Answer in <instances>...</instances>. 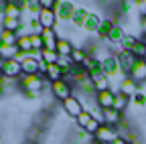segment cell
I'll return each mask as SVG.
<instances>
[{
  "instance_id": "1",
  "label": "cell",
  "mask_w": 146,
  "mask_h": 144,
  "mask_svg": "<svg viewBox=\"0 0 146 144\" xmlns=\"http://www.w3.org/2000/svg\"><path fill=\"white\" fill-rule=\"evenodd\" d=\"M21 85L27 89V94L29 96H36L39 92H43V87H45V77L41 75V73H36V75H23L21 79Z\"/></svg>"
},
{
  "instance_id": "2",
  "label": "cell",
  "mask_w": 146,
  "mask_h": 144,
  "mask_svg": "<svg viewBox=\"0 0 146 144\" xmlns=\"http://www.w3.org/2000/svg\"><path fill=\"white\" fill-rule=\"evenodd\" d=\"M96 140H100L102 144H112L114 140H118L120 138V130H118V126H108V124H102L100 128H98V132H96V136H94Z\"/></svg>"
},
{
  "instance_id": "3",
  "label": "cell",
  "mask_w": 146,
  "mask_h": 144,
  "mask_svg": "<svg viewBox=\"0 0 146 144\" xmlns=\"http://www.w3.org/2000/svg\"><path fill=\"white\" fill-rule=\"evenodd\" d=\"M51 92H53V96H55V98H57V100L63 104L65 100H69V98L73 96V85H71V83H67L65 79H59V81L51 83Z\"/></svg>"
},
{
  "instance_id": "4",
  "label": "cell",
  "mask_w": 146,
  "mask_h": 144,
  "mask_svg": "<svg viewBox=\"0 0 146 144\" xmlns=\"http://www.w3.org/2000/svg\"><path fill=\"white\" fill-rule=\"evenodd\" d=\"M116 59H118L120 71H122V73H126V75H130V71L134 69V65H136V61H138V57L134 55V53H130V51H120L118 55H116Z\"/></svg>"
},
{
  "instance_id": "5",
  "label": "cell",
  "mask_w": 146,
  "mask_h": 144,
  "mask_svg": "<svg viewBox=\"0 0 146 144\" xmlns=\"http://www.w3.org/2000/svg\"><path fill=\"white\" fill-rule=\"evenodd\" d=\"M73 12H75V4H73V2H63V0H57V2H55V14H57V21L71 23Z\"/></svg>"
},
{
  "instance_id": "6",
  "label": "cell",
  "mask_w": 146,
  "mask_h": 144,
  "mask_svg": "<svg viewBox=\"0 0 146 144\" xmlns=\"http://www.w3.org/2000/svg\"><path fill=\"white\" fill-rule=\"evenodd\" d=\"M63 110H65V114L67 116H71V118H79V114L85 110V106H83V102L77 98V96H71L69 100H65L63 102Z\"/></svg>"
},
{
  "instance_id": "7",
  "label": "cell",
  "mask_w": 146,
  "mask_h": 144,
  "mask_svg": "<svg viewBox=\"0 0 146 144\" xmlns=\"http://www.w3.org/2000/svg\"><path fill=\"white\" fill-rule=\"evenodd\" d=\"M2 75L8 77V79H21V77H23V65L18 63L16 59H8V61H4Z\"/></svg>"
},
{
  "instance_id": "8",
  "label": "cell",
  "mask_w": 146,
  "mask_h": 144,
  "mask_svg": "<svg viewBox=\"0 0 146 144\" xmlns=\"http://www.w3.org/2000/svg\"><path fill=\"white\" fill-rule=\"evenodd\" d=\"M41 39H43V49H49V51H57V43H59V35L55 29H43L41 33Z\"/></svg>"
},
{
  "instance_id": "9",
  "label": "cell",
  "mask_w": 146,
  "mask_h": 144,
  "mask_svg": "<svg viewBox=\"0 0 146 144\" xmlns=\"http://www.w3.org/2000/svg\"><path fill=\"white\" fill-rule=\"evenodd\" d=\"M36 21H39V25L43 29H55V25H57V14H55V10H43L36 14Z\"/></svg>"
},
{
  "instance_id": "10",
  "label": "cell",
  "mask_w": 146,
  "mask_h": 144,
  "mask_svg": "<svg viewBox=\"0 0 146 144\" xmlns=\"http://www.w3.org/2000/svg\"><path fill=\"white\" fill-rule=\"evenodd\" d=\"M114 94L112 89H108V92H98L96 94V104L98 108H102V110H110V108H114Z\"/></svg>"
},
{
  "instance_id": "11",
  "label": "cell",
  "mask_w": 146,
  "mask_h": 144,
  "mask_svg": "<svg viewBox=\"0 0 146 144\" xmlns=\"http://www.w3.org/2000/svg\"><path fill=\"white\" fill-rule=\"evenodd\" d=\"M138 89H140V87H138V83H136L132 77H124V79L120 81V92H122L124 96H128L130 100L138 94Z\"/></svg>"
},
{
  "instance_id": "12",
  "label": "cell",
  "mask_w": 146,
  "mask_h": 144,
  "mask_svg": "<svg viewBox=\"0 0 146 144\" xmlns=\"http://www.w3.org/2000/svg\"><path fill=\"white\" fill-rule=\"evenodd\" d=\"M128 77H132L136 83H144V81H146V61H144V59H138L136 65H134V69L130 71V75H128Z\"/></svg>"
},
{
  "instance_id": "13",
  "label": "cell",
  "mask_w": 146,
  "mask_h": 144,
  "mask_svg": "<svg viewBox=\"0 0 146 144\" xmlns=\"http://www.w3.org/2000/svg\"><path fill=\"white\" fill-rule=\"evenodd\" d=\"M23 6L21 2H6V8H4V19H18L23 21Z\"/></svg>"
},
{
  "instance_id": "14",
  "label": "cell",
  "mask_w": 146,
  "mask_h": 144,
  "mask_svg": "<svg viewBox=\"0 0 146 144\" xmlns=\"http://www.w3.org/2000/svg\"><path fill=\"white\" fill-rule=\"evenodd\" d=\"M102 69H104V75L110 79L112 75H116V73H122L120 71V65H118V59H116V55H112L106 63H102Z\"/></svg>"
},
{
  "instance_id": "15",
  "label": "cell",
  "mask_w": 146,
  "mask_h": 144,
  "mask_svg": "<svg viewBox=\"0 0 146 144\" xmlns=\"http://www.w3.org/2000/svg\"><path fill=\"white\" fill-rule=\"evenodd\" d=\"M120 122H122V112L114 110V108L104 110V124H108V126H120Z\"/></svg>"
},
{
  "instance_id": "16",
  "label": "cell",
  "mask_w": 146,
  "mask_h": 144,
  "mask_svg": "<svg viewBox=\"0 0 146 144\" xmlns=\"http://www.w3.org/2000/svg\"><path fill=\"white\" fill-rule=\"evenodd\" d=\"M16 41H18V35L16 33H10V31H0V45L4 47H16Z\"/></svg>"
},
{
  "instance_id": "17",
  "label": "cell",
  "mask_w": 146,
  "mask_h": 144,
  "mask_svg": "<svg viewBox=\"0 0 146 144\" xmlns=\"http://www.w3.org/2000/svg\"><path fill=\"white\" fill-rule=\"evenodd\" d=\"M73 43L69 39H59L57 43V53H59V57H71V53H73Z\"/></svg>"
},
{
  "instance_id": "18",
  "label": "cell",
  "mask_w": 146,
  "mask_h": 144,
  "mask_svg": "<svg viewBox=\"0 0 146 144\" xmlns=\"http://www.w3.org/2000/svg\"><path fill=\"white\" fill-rule=\"evenodd\" d=\"M128 106H130V98H128V96H124L122 92H116V94H114V110L124 112Z\"/></svg>"
},
{
  "instance_id": "19",
  "label": "cell",
  "mask_w": 146,
  "mask_h": 144,
  "mask_svg": "<svg viewBox=\"0 0 146 144\" xmlns=\"http://www.w3.org/2000/svg\"><path fill=\"white\" fill-rule=\"evenodd\" d=\"M100 25H102V19H100L96 12H89V16L85 19V23H83V29H85V31H96V33H98Z\"/></svg>"
},
{
  "instance_id": "20",
  "label": "cell",
  "mask_w": 146,
  "mask_h": 144,
  "mask_svg": "<svg viewBox=\"0 0 146 144\" xmlns=\"http://www.w3.org/2000/svg\"><path fill=\"white\" fill-rule=\"evenodd\" d=\"M122 51H130V53H134L136 51V47L140 45V39H136V37H132V35H126V37L122 39Z\"/></svg>"
},
{
  "instance_id": "21",
  "label": "cell",
  "mask_w": 146,
  "mask_h": 144,
  "mask_svg": "<svg viewBox=\"0 0 146 144\" xmlns=\"http://www.w3.org/2000/svg\"><path fill=\"white\" fill-rule=\"evenodd\" d=\"M87 51L85 49H81V47H75L73 49V53H71V61H73V65H83L85 61H87Z\"/></svg>"
},
{
  "instance_id": "22",
  "label": "cell",
  "mask_w": 146,
  "mask_h": 144,
  "mask_svg": "<svg viewBox=\"0 0 146 144\" xmlns=\"http://www.w3.org/2000/svg\"><path fill=\"white\" fill-rule=\"evenodd\" d=\"M87 16H89V10L75 6V12H73V19H71V23L75 25V27H83V23H85V19H87Z\"/></svg>"
},
{
  "instance_id": "23",
  "label": "cell",
  "mask_w": 146,
  "mask_h": 144,
  "mask_svg": "<svg viewBox=\"0 0 146 144\" xmlns=\"http://www.w3.org/2000/svg\"><path fill=\"white\" fill-rule=\"evenodd\" d=\"M114 27H116V23H112V21H102V25H100V29H98V37H100L102 41H106V39L110 37V33L114 31Z\"/></svg>"
},
{
  "instance_id": "24",
  "label": "cell",
  "mask_w": 146,
  "mask_h": 144,
  "mask_svg": "<svg viewBox=\"0 0 146 144\" xmlns=\"http://www.w3.org/2000/svg\"><path fill=\"white\" fill-rule=\"evenodd\" d=\"M16 49L21 53H33V45H31V35H21L16 41Z\"/></svg>"
},
{
  "instance_id": "25",
  "label": "cell",
  "mask_w": 146,
  "mask_h": 144,
  "mask_svg": "<svg viewBox=\"0 0 146 144\" xmlns=\"http://www.w3.org/2000/svg\"><path fill=\"white\" fill-rule=\"evenodd\" d=\"M41 61L45 65H55L59 61V53L57 51H49V49H43L41 51Z\"/></svg>"
},
{
  "instance_id": "26",
  "label": "cell",
  "mask_w": 146,
  "mask_h": 144,
  "mask_svg": "<svg viewBox=\"0 0 146 144\" xmlns=\"http://www.w3.org/2000/svg\"><path fill=\"white\" fill-rule=\"evenodd\" d=\"M2 29L10 31V33H18L23 29V21H18V19H2Z\"/></svg>"
},
{
  "instance_id": "27",
  "label": "cell",
  "mask_w": 146,
  "mask_h": 144,
  "mask_svg": "<svg viewBox=\"0 0 146 144\" xmlns=\"http://www.w3.org/2000/svg\"><path fill=\"white\" fill-rule=\"evenodd\" d=\"M124 37H126V33L122 31V27H120V25H116V27H114V31L110 33V37H108L106 41H108V43H122V39H124Z\"/></svg>"
},
{
  "instance_id": "28",
  "label": "cell",
  "mask_w": 146,
  "mask_h": 144,
  "mask_svg": "<svg viewBox=\"0 0 146 144\" xmlns=\"http://www.w3.org/2000/svg\"><path fill=\"white\" fill-rule=\"evenodd\" d=\"M16 55H18V49L16 47H4V45H0V57H2L4 61L14 59Z\"/></svg>"
},
{
  "instance_id": "29",
  "label": "cell",
  "mask_w": 146,
  "mask_h": 144,
  "mask_svg": "<svg viewBox=\"0 0 146 144\" xmlns=\"http://www.w3.org/2000/svg\"><path fill=\"white\" fill-rule=\"evenodd\" d=\"M130 104L136 106V108H146V92L144 89H138V94L130 100Z\"/></svg>"
},
{
  "instance_id": "30",
  "label": "cell",
  "mask_w": 146,
  "mask_h": 144,
  "mask_svg": "<svg viewBox=\"0 0 146 144\" xmlns=\"http://www.w3.org/2000/svg\"><path fill=\"white\" fill-rule=\"evenodd\" d=\"M91 120H94V118H91V112L83 110V112L79 114V118H77V126H79L81 130H85V126H87V124H89Z\"/></svg>"
},
{
  "instance_id": "31",
  "label": "cell",
  "mask_w": 146,
  "mask_h": 144,
  "mask_svg": "<svg viewBox=\"0 0 146 144\" xmlns=\"http://www.w3.org/2000/svg\"><path fill=\"white\" fill-rule=\"evenodd\" d=\"M94 85H96V92H108V89H110V79L106 75H102L100 79L94 81Z\"/></svg>"
},
{
  "instance_id": "32",
  "label": "cell",
  "mask_w": 146,
  "mask_h": 144,
  "mask_svg": "<svg viewBox=\"0 0 146 144\" xmlns=\"http://www.w3.org/2000/svg\"><path fill=\"white\" fill-rule=\"evenodd\" d=\"M100 122L98 120H91L87 126H85V132H87V136H96V132H98V128H100Z\"/></svg>"
},
{
  "instance_id": "33",
  "label": "cell",
  "mask_w": 146,
  "mask_h": 144,
  "mask_svg": "<svg viewBox=\"0 0 146 144\" xmlns=\"http://www.w3.org/2000/svg\"><path fill=\"white\" fill-rule=\"evenodd\" d=\"M55 2H57V0H39L43 10H55Z\"/></svg>"
},
{
  "instance_id": "34",
  "label": "cell",
  "mask_w": 146,
  "mask_h": 144,
  "mask_svg": "<svg viewBox=\"0 0 146 144\" xmlns=\"http://www.w3.org/2000/svg\"><path fill=\"white\" fill-rule=\"evenodd\" d=\"M136 8H138V12L142 14V19H146V0H138V2H136Z\"/></svg>"
},
{
  "instance_id": "35",
  "label": "cell",
  "mask_w": 146,
  "mask_h": 144,
  "mask_svg": "<svg viewBox=\"0 0 146 144\" xmlns=\"http://www.w3.org/2000/svg\"><path fill=\"white\" fill-rule=\"evenodd\" d=\"M112 144H126V140H124V138H122V136H120V138H118V140H114V142H112Z\"/></svg>"
},
{
  "instance_id": "36",
  "label": "cell",
  "mask_w": 146,
  "mask_h": 144,
  "mask_svg": "<svg viewBox=\"0 0 146 144\" xmlns=\"http://www.w3.org/2000/svg\"><path fill=\"white\" fill-rule=\"evenodd\" d=\"M89 144H102V142H100V140H96V138H94V140H89Z\"/></svg>"
},
{
  "instance_id": "37",
  "label": "cell",
  "mask_w": 146,
  "mask_h": 144,
  "mask_svg": "<svg viewBox=\"0 0 146 144\" xmlns=\"http://www.w3.org/2000/svg\"><path fill=\"white\" fill-rule=\"evenodd\" d=\"M2 67H4V59L0 57V71H2Z\"/></svg>"
},
{
  "instance_id": "38",
  "label": "cell",
  "mask_w": 146,
  "mask_h": 144,
  "mask_svg": "<svg viewBox=\"0 0 146 144\" xmlns=\"http://www.w3.org/2000/svg\"><path fill=\"white\" fill-rule=\"evenodd\" d=\"M0 79H2V71H0Z\"/></svg>"
},
{
  "instance_id": "39",
  "label": "cell",
  "mask_w": 146,
  "mask_h": 144,
  "mask_svg": "<svg viewBox=\"0 0 146 144\" xmlns=\"http://www.w3.org/2000/svg\"><path fill=\"white\" fill-rule=\"evenodd\" d=\"M126 144H130V142H126Z\"/></svg>"
}]
</instances>
